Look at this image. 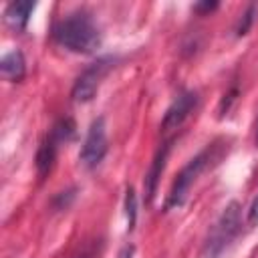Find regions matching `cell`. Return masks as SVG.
<instances>
[{"instance_id":"6da1fadb","label":"cell","mask_w":258,"mask_h":258,"mask_svg":"<svg viewBox=\"0 0 258 258\" xmlns=\"http://www.w3.org/2000/svg\"><path fill=\"white\" fill-rule=\"evenodd\" d=\"M52 36L60 46L83 54L95 52L101 44L99 26L87 12H73L58 20L52 28Z\"/></svg>"},{"instance_id":"7a4b0ae2","label":"cell","mask_w":258,"mask_h":258,"mask_svg":"<svg viewBox=\"0 0 258 258\" xmlns=\"http://www.w3.org/2000/svg\"><path fill=\"white\" fill-rule=\"evenodd\" d=\"M210 161V149H204L202 153H198L196 157H191L183 167L181 171L177 173L171 189H169V196H167V202H165V208H177L185 202L187 194H189V187L194 185V181L198 179V175L204 171V167L208 165Z\"/></svg>"},{"instance_id":"3957f363","label":"cell","mask_w":258,"mask_h":258,"mask_svg":"<svg viewBox=\"0 0 258 258\" xmlns=\"http://www.w3.org/2000/svg\"><path fill=\"white\" fill-rule=\"evenodd\" d=\"M113 62H115V58L103 56V58H97L93 64H89V67L79 75V79H77L75 85H73V91H71L73 101H77V103H87V101H91V99L95 97V93L99 91L103 79H105L107 73L111 71Z\"/></svg>"},{"instance_id":"277c9868","label":"cell","mask_w":258,"mask_h":258,"mask_svg":"<svg viewBox=\"0 0 258 258\" xmlns=\"http://www.w3.org/2000/svg\"><path fill=\"white\" fill-rule=\"evenodd\" d=\"M107 147H109V143H107L105 121L99 117V119H95V121L91 123L89 133H87V137H85V143H83V147H81V153H79L81 163H83L87 169L97 167V165L103 161V157H105V153H107Z\"/></svg>"},{"instance_id":"5b68a950","label":"cell","mask_w":258,"mask_h":258,"mask_svg":"<svg viewBox=\"0 0 258 258\" xmlns=\"http://www.w3.org/2000/svg\"><path fill=\"white\" fill-rule=\"evenodd\" d=\"M238 226H240L238 204H230V206L222 212L218 224L214 226L212 238H210V242H208V250H210L212 256H216V254H220V252L224 250V246H226V244L234 238V234L238 232Z\"/></svg>"},{"instance_id":"8992f818","label":"cell","mask_w":258,"mask_h":258,"mask_svg":"<svg viewBox=\"0 0 258 258\" xmlns=\"http://www.w3.org/2000/svg\"><path fill=\"white\" fill-rule=\"evenodd\" d=\"M198 105V93L194 91H185L181 95H177L171 105L167 107L163 119H161V129L163 131H173V129H179L183 125V121L191 115V111L196 109Z\"/></svg>"},{"instance_id":"52a82bcc","label":"cell","mask_w":258,"mask_h":258,"mask_svg":"<svg viewBox=\"0 0 258 258\" xmlns=\"http://www.w3.org/2000/svg\"><path fill=\"white\" fill-rule=\"evenodd\" d=\"M58 145H60V141H58L56 135L50 131V133L46 135V139L42 141V145L38 147V153H36V169H38V175H40V177H44V175L50 171V167H52V163H54V159H56Z\"/></svg>"},{"instance_id":"ba28073f","label":"cell","mask_w":258,"mask_h":258,"mask_svg":"<svg viewBox=\"0 0 258 258\" xmlns=\"http://www.w3.org/2000/svg\"><path fill=\"white\" fill-rule=\"evenodd\" d=\"M0 73L6 81H12V83L16 81L18 83L26 73V62H24L22 52H18V50L6 52L0 60Z\"/></svg>"},{"instance_id":"9c48e42d","label":"cell","mask_w":258,"mask_h":258,"mask_svg":"<svg viewBox=\"0 0 258 258\" xmlns=\"http://www.w3.org/2000/svg\"><path fill=\"white\" fill-rule=\"evenodd\" d=\"M34 10V2H12L6 8V22L14 30H22L30 18V12Z\"/></svg>"},{"instance_id":"30bf717a","label":"cell","mask_w":258,"mask_h":258,"mask_svg":"<svg viewBox=\"0 0 258 258\" xmlns=\"http://www.w3.org/2000/svg\"><path fill=\"white\" fill-rule=\"evenodd\" d=\"M167 151H169V143H165V145L157 151V155H155V159H153V163H151V169H149V173H147V177H145V191H147V198H153V194H155L157 179H159V175H161V171H163V165H165V159H167Z\"/></svg>"},{"instance_id":"8fae6325","label":"cell","mask_w":258,"mask_h":258,"mask_svg":"<svg viewBox=\"0 0 258 258\" xmlns=\"http://www.w3.org/2000/svg\"><path fill=\"white\" fill-rule=\"evenodd\" d=\"M137 198H135V191L129 187L127 189V196H125V212H127V222H129V228H133L135 224V218H137Z\"/></svg>"},{"instance_id":"7c38bea8","label":"cell","mask_w":258,"mask_h":258,"mask_svg":"<svg viewBox=\"0 0 258 258\" xmlns=\"http://www.w3.org/2000/svg\"><path fill=\"white\" fill-rule=\"evenodd\" d=\"M248 224L250 226H258V196L254 198L250 210H248Z\"/></svg>"},{"instance_id":"4fadbf2b","label":"cell","mask_w":258,"mask_h":258,"mask_svg":"<svg viewBox=\"0 0 258 258\" xmlns=\"http://www.w3.org/2000/svg\"><path fill=\"white\" fill-rule=\"evenodd\" d=\"M218 8L216 2H204V4H196V10H214Z\"/></svg>"},{"instance_id":"5bb4252c","label":"cell","mask_w":258,"mask_h":258,"mask_svg":"<svg viewBox=\"0 0 258 258\" xmlns=\"http://www.w3.org/2000/svg\"><path fill=\"white\" fill-rule=\"evenodd\" d=\"M256 145H258V121H256Z\"/></svg>"},{"instance_id":"9a60e30c","label":"cell","mask_w":258,"mask_h":258,"mask_svg":"<svg viewBox=\"0 0 258 258\" xmlns=\"http://www.w3.org/2000/svg\"><path fill=\"white\" fill-rule=\"evenodd\" d=\"M81 258H87V256H81Z\"/></svg>"}]
</instances>
